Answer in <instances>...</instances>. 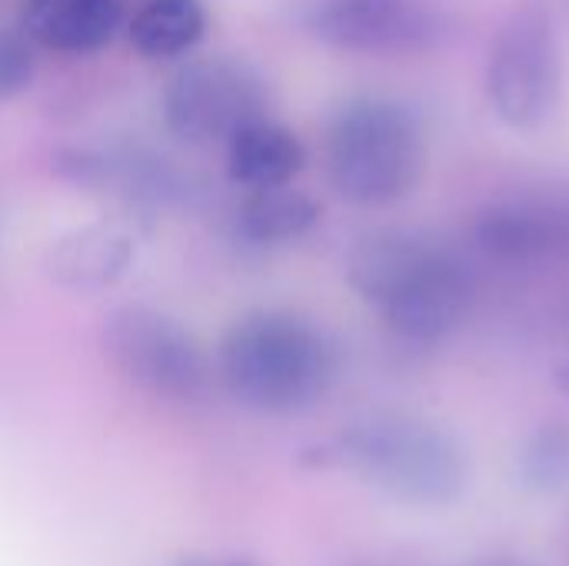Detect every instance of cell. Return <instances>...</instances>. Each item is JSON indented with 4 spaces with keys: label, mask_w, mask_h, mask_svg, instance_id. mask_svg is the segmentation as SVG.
Returning a JSON list of instances; mask_svg holds the SVG:
<instances>
[{
    "label": "cell",
    "mask_w": 569,
    "mask_h": 566,
    "mask_svg": "<svg viewBox=\"0 0 569 566\" xmlns=\"http://www.w3.org/2000/svg\"><path fill=\"white\" fill-rule=\"evenodd\" d=\"M167 127L190 143L230 140L267 117V87L253 67L233 57H203L177 70L163 93Z\"/></svg>",
    "instance_id": "7"
},
{
    "label": "cell",
    "mask_w": 569,
    "mask_h": 566,
    "mask_svg": "<svg viewBox=\"0 0 569 566\" xmlns=\"http://www.w3.org/2000/svg\"><path fill=\"white\" fill-rule=\"evenodd\" d=\"M520 484L530 494L553 497L569 487V427L567 424H547L540 427L517 460Z\"/></svg>",
    "instance_id": "15"
},
{
    "label": "cell",
    "mask_w": 569,
    "mask_h": 566,
    "mask_svg": "<svg viewBox=\"0 0 569 566\" xmlns=\"http://www.w3.org/2000/svg\"><path fill=\"white\" fill-rule=\"evenodd\" d=\"M307 150L293 130L273 120H253L227 140V170L237 183L260 190L290 183L303 170Z\"/></svg>",
    "instance_id": "12"
},
{
    "label": "cell",
    "mask_w": 569,
    "mask_h": 566,
    "mask_svg": "<svg viewBox=\"0 0 569 566\" xmlns=\"http://www.w3.org/2000/svg\"><path fill=\"white\" fill-rule=\"evenodd\" d=\"M333 190L360 207H387L417 190L427 173L420 117L390 97H353L327 127Z\"/></svg>",
    "instance_id": "3"
},
{
    "label": "cell",
    "mask_w": 569,
    "mask_h": 566,
    "mask_svg": "<svg viewBox=\"0 0 569 566\" xmlns=\"http://www.w3.org/2000/svg\"><path fill=\"white\" fill-rule=\"evenodd\" d=\"M473 237L500 264H550L569 257L567 197H503L477 214Z\"/></svg>",
    "instance_id": "9"
},
{
    "label": "cell",
    "mask_w": 569,
    "mask_h": 566,
    "mask_svg": "<svg viewBox=\"0 0 569 566\" xmlns=\"http://www.w3.org/2000/svg\"><path fill=\"white\" fill-rule=\"evenodd\" d=\"M317 220H320V203L310 193L293 190L290 183H280V187L250 190V197L243 200L237 214V234L257 247L290 244L310 234Z\"/></svg>",
    "instance_id": "13"
},
{
    "label": "cell",
    "mask_w": 569,
    "mask_h": 566,
    "mask_svg": "<svg viewBox=\"0 0 569 566\" xmlns=\"http://www.w3.org/2000/svg\"><path fill=\"white\" fill-rule=\"evenodd\" d=\"M333 454L380 494L417 507L453 504L470 484L463 447L447 430L413 417L363 420L340 434Z\"/></svg>",
    "instance_id": "4"
},
{
    "label": "cell",
    "mask_w": 569,
    "mask_h": 566,
    "mask_svg": "<svg viewBox=\"0 0 569 566\" xmlns=\"http://www.w3.org/2000/svg\"><path fill=\"white\" fill-rule=\"evenodd\" d=\"M103 350L110 364L143 394L170 404H200L210 394L213 370L203 347L160 310L120 307L103 320Z\"/></svg>",
    "instance_id": "6"
},
{
    "label": "cell",
    "mask_w": 569,
    "mask_h": 566,
    "mask_svg": "<svg viewBox=\"0 0 569 566\" xmlns=\"http://www.w3.org/2000/svg\"><path fill=\"white\" fill-rule=\"evenodd\" d=\"M303 27L347 53L410 57L447 40L450 23L423 0H313Z\"/></svg>",
    "instance_id": "8"
},
{
    "label": "cell",
    "mask_w": 569,
    "mask_h": 566,
    "mask_svg": "<svg viewBox=\"0 0 569 566\" xmlns=\"http://www.w3.org/2000/svg\"><path fill=\"white\" fill-rule=\"evenodd\" d=\"M123 23V0H20L27 37L57 53H97Z\"/></svg>",
    "instance_id": "10"
},
{
    "label": "cell",
    "mask_w": 569,
    "mask_h": 566,
    "mask_svg": "<svg viewBox=\"0 0 569 566\" xmlns=\"http://www.w3.org/2000/svg\"><path fill=\"white\" fill-rule=\"evenodd\" d=\"M487 97L517 130L543 127L563 103V47L550 0H517L487 57Z\"/></svg>",
    "instance_id": "5"
},
{
    "label": "cell",
    "mask_w": 569,
    "mask_h": 566,
    "mask_svg": "<svg viewBox=\"0 0 569 566\" xmlns=\"http://www.w3.org/2000/svg\"><path fill=\"white\" fill-rule=\"evenodd\" d=\"M350 287L410 344L443 340L473 304L470 267L447 244L410 230L367 237L350 257Z\"/></svg>",
    "instance_id": "1"
},
{
    "label": "cell",
    "mask_w": 569,
    "mask_h": 566,
    "mask_svg": "<svg viewBox=\"0 0 569 566\" xmlns=\"http://www.w3.org/2000/svg\"><path fill=\"white\" fill-rule=\"evenodd\" d=\"M333 344L310 320L283 310L240 317L220 344V380L233 400L260 414L313 407L333 384Z\"/></svg>",
    "instance_id": "2"
},
{
    "label": "cell",
    "mask_w": 569,
    "mask_h": 566,
    "mask_svg": "<svg viewBox=\"0 0 569 566\" xmlns=\"http://www.w3.org/2000/svg\"><path fill=\"white\" fill-rule=\"evenodd\" d=\"M33 40L23 27L0 30V100L17 97L33 80Z\"/></svg>",
    "instance_id": "16"
},
{
    "label": "cell",
    "mask_w": 569,
    "mask_h": 566,
    "mask_svg": "<svg viewBox=\"0 0 569 566\" xmlns=\"http://www.w3.org/2000/svg\"><path fill=\"white\" fill-rule=\"evenodd\" d=\"M207 17L200 0H147L130 20V43L150 57H180L203 37Z\"/></svg>",
    "instance_id": "14"
},
{
    "label": "cell",
    "mask_w": 569,
    "mask_h": 566,
    "mask_svg": "<svg viewBox=\"0 0 569 566\" xmlns=\"http://www.w3.org/2000/svg\"><path fill=\"white\" fill-rule=\"evenodd\" d=\"M180 566H253L250 560H207V557H193V560H183Z\"/></svg>",
    "instance_id": "17"
},
{
    "label": "cell",
    "mask_w": 569,
    "mask_h": 566,
    "mask_svg": "<svg viewBox=\"0 0 569 566\" xmlns=\"http://www.w3.org/2000/svg\"><path fill=\"white\" fill-rule=\"evenodd\" d=\"M133 260V240L120 227L93 224L60 237L50 247V277L70 290H103L123 277Z\"/></svg>",
    "instance_id": "11"
}]
</instances>
